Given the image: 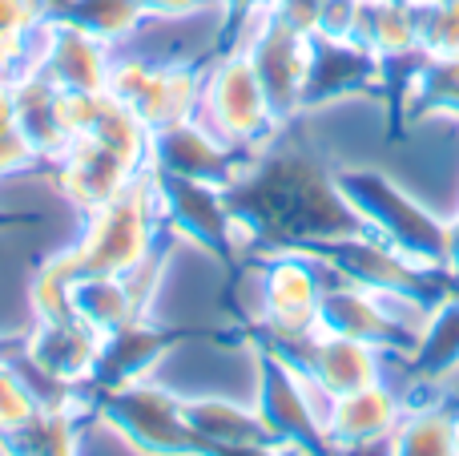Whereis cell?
<instances>
[{
    "instance_id": "6da1fadb",
    "label": "cell",
    "mask_w": 459,
    "mask_h": 456,
    "mask_svg": "<svg viewBox=\"0 0 459 456\" xmlns=\"http://www.w3.org/2000/svg\"><path fill=\"white\" fill-rule=\"evenodd\" d=\"M234 223L278 247H331L351 234H363L367 223L339 190V178L307 150L262 153L258 166L226 194Z\"/></svg>"
},
{
    "instance_id": "7a4b0ae2",
    "label": "cell",
    "mask_w": 459,
    "mask_h": 456,
    "mask_svg": "<svg viewBox=\"0 0 459 456\" xmlns=\"http://www.w3.org/2000/svg\"><path fill=\"white\" fill-rule=\"evenodd\" d=\"M339 190L359 210L367 231H375L383 242L399 250V255L415 259L420 267H444L447 259V226L431 218L415 198H407L391 178L375 174V170H342Z\"/></svg>"
},
{
    "instance_id": "3957f363",
    "label": "cell",
    "mask_w": 459,
    "mask_h": 456,
    "mask_svg": "<svg viewBox=\"0 0 459 456\" xmlns=\"http://www.w3.org/2000/svg\"><path fill=\"white\" fill-rule=\"evenodd\" d=\"M198 101H202V121H206V129L214 137H222V142H250V137L266 134L278 121L250 53L226 57L214 69L210 85L198 93Z\"/></svg>"
},
{
    "instance_id": "277c9868",
    "label": "cell",
    "mask_w": 459,
    "mask_h": 456,
    "mask_svg": "<svg viewBox=\"0 0 459 456\" xmlns=\"http://www.w3.org/2000/svg\"><path fill=\"white\" fill-rule=\"evenodd\" d=\"M150 226L153 210L137 190H121L113 202L97 206L85 242L73 250L81 275H129L134 267H142L150 250Z\"/></svg>"
},
{
    "instance_id": "5b68a950",
    "label": "cell",
    "mask_w": 459,
    "mask_h": 456,
    "mask_svg": "<svg viewBox=\"0 0 459 456\" xmlns=\"http://www.w3.org/2000/svg\"><path fill=\"white\" fill-rule=\"evenodd\" d=\"M302 376H307L326 400L359 392V388L379 380V347L363 344V339H351V336L318 331V336L307 344Z\"/></svg>"
},
{
    "instance_id": "8992f818",
    "label": "cell",
    "mask_w": 459,
    "mask_h": 456,
    "mask_svg": "<svg viewBox=\"0 0 459 456\" xmlns=\"http://www.w3.org/2000/svg\"><path fill=\"white\" fill-rule=\"evenodd\" d=\"M399 420H403V408H399L395 392L375 380V384L359 388V392L334 396L323 417V436L339 444H375V441H391Z\"/></svg>"
},
{
    "instance_id": "52a82bcc",
    "label": "cell",
    "mask_w": 459,
    "mask_h": 456,
    "mask_svg": "<svg viewBox=\"0 0 459 456\" xmlns=\"http://www.w3.org/2000/svg\"><path fill=\"white\" fill-rule=\"evenodd\" d=\"M121 428H129L137 444L150 449H182V444H202L194 425L186 420V408H174L169 396L153 388H129L121 392Z\"/></svg>"
},
{
    "instance_id": "ba28073f",
    "label": "cell",
    "mask_w": 459,
    "mask_h": 456,
    "mask_svg": "<svg viewBox=\"0 0 459 456\" xmlns=\"http://www.w3.org/2000/svg\"><path fill=\"white\" fill-rule=\"evenodd\" d=\"M355 40L383 61L415 53L420 48V8L411 0H363Z\"/></svg>"
},
{
    "instance_id": "9c48e42d",
    "label": "cell",
    "mask_w": 459,
    "mask_h": 456,
    "mask_svg": "<svg viewBox=\"0 0 459 456\" xmlns=\"http://www.w3.org/2000/svg\"><path fill=\"white\" fill-rule=\"evenodd\" d=\"M411 347L423 376H447L459 368V299L431 307Z\"/></svg>"
},
{
    "instance_id": "30bf717a",
    "label": "cell",
    "mask_w": 459,
    "mask_h": 456,
    "mask_svg": "<svg viewBox=\"0 0 459 456\" xmlns=\"http://www.w3.org/2000/svg\"><path fill=\"white\" fill-rule=\"evenodd\" d=\"M407 101L415 105L420 118L459 113V57H428V65L407 85Z\"/></svg>"
},
{
    "instance_id": "8fae6325",
    "label": "cell",
    "mask_w": 459,
    "mask_h": 456,
    "mask_svg": "<svg viewBox=\"0 0 459 456\" xmlns=\"http://www.w3.org/2000/svg\"><path fill=\"white\" fill-rule=\"evenodd\" d=\"M395 452H459V420L452 412H411L407 420H399L395 436H391Z\"/></svg>"
},
{
    "instance_id": "7c38bea8",
    "label": "cell",
    "mask_w": 459,
    "mask_h": 456,
    "mask_svg": "<svg viewBox=\"0 0 459 456\" xmlns=\"http://www.w3.org/2000/svg\"><path fill=\"white\" fill-rule=\"evenodd\" d=\"M423 57H459V0H420Z\"/></svg>"
},
{
    "instance_id": "4fadbf2b",
    "label": "cell",
    "mask_w": 459,
    "mask_h": 456,
    "mask_svg": "<svg viewBox=\"0 0 459 456\" xmlns=\"http://www.w3.org/2000/svg\"><path fill=\"white\" fill-rule=\"evenodd\" d=\"M142 16H145L142 0H77V4H73V21L85 32H93L97 40L121 37V32H129Z\"/></svg>"
},
{
    "instance_id": "5bb4252c",
    "label": "cell",
    "mask_w": 459,
    "mask_h": 456,
    "mask_svg": "<svg viewBox=\"0 0 459 456\" xmlns=\"http://www.w3.org/2000/svg\"><path fill=\"white\" fill-rule=\"evenodd\" d=\"M32 420H37V404H32L29 388L8 368H0V428L4 433H24Z\"/></svg>"
},
{
    "instance_id": "9a60e30c",
    "label": "cell",
    "mask_w": 459,
    "mask_h": 456,
    "mask_svg": "<svg viewBox=\"0 0 459 456\" xmlns=\"http://www.w3.org/2000/svg\"><path fill=\"white\" fill-rule=\"evenodd\" d=\"M145 13H161V16H190L206 4H218V0H142Z\"/></svg>"
},
{
    "instance_id": "2e32d148",
    "label": "cell",
    "mask_w": 459,
    "mask_h": 456,
    "mask_svg": "<svg viewBox=\"0 0 459 456\" xmlns=\"http://www.w3.org/2000/svg\"><path fill=\"white\" fill-rule=\"evenodd\" d=\"M444 267L452 271V279L459 283V218H455V223H447V259H444Z\"/></svg>"
},
{
    "instance_id": "e0dca14e",
    "label": "cell",
    "mask_w": 459,
    "mask_h": 456,
    "mask_svg": "<svg viewBox=\"0 0 459 456\" xmlns=\"http://www.w3.org/2000/svg\"><path fill=\"white\" fill-rule=\"evenodd\" d=\"M61 4H77V0H61Z\"/></svg>"
}]
</instances>
